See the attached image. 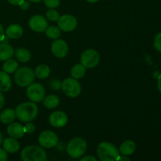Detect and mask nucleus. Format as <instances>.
I'll use <instances>...</instances> for the list:
<instances>
[{
  "label": "nucleus",
  "mask_w": 161,
  "mask_h": 161,
  "mask_svg": "<svg viewBox=\"0 0 161 161\" xmlns=\"http://www.w3.org/2000/svg\"><path fill=\"white\" fill-rule=\"evenodd\" d=\"M16 116L21 122L34 120L38 116V107L35 102H24L16 108Z\"/></svg>",
  "instance_id": "1"
},
{
  "label": "nucleus",
  "mask_w": 161,
  "mask_h": 161,
  "mask_svg": "<svg viewBox=\"0 0 161 161\" xmlns=\"http://www.w3.org/2000/svg\"><path fill=\"white\" fill-rule=\"evenodd\" d=\"M97 154L102 161H114L117 160L119 152L117 148L112 143L103 142L97 148Z\"/></svg>",
  "instance_id": "2"
},
{
  "label": "nucleus",
  "mask_w": 161,
  "mask_h": 161,
  "mask_svg": "<svg viewBox=\"0 0 161 161\" xmlns=\"http://www.w3.org/2000/svg\"><path fill=\"white\" fill-rule=\"evenodd\" d=\"M21 160L24 161H46L47 153L37 146H28L24 148L20 153Z\"/></svg>",
  "instance_id": "3"
},
{
  "label": "nucleus",
  "mask_w": 161,
  "mask_h": 161,
  "mask_svg": "<svg viewBox=\"0 0 161 161\" xmlns=\"http://www.w3.org/2000/svg\"><path fill=\"white\" fill-rule=\"evenodd\" d=\"M35 72L29 67H21L17 69L14 75V80L17 86L25 87L31 84L34 80Z\"/></svg>",
  "instance_id": "4"
},
{
  "label": "nucleus",
  "mask_w": 161,
  "mask_h": 161,
  "mask_svg": "<svg viewBox=\"0 0 161 161\" xmlns=\"http://www.w3.org/2000/svg\"><path fill=\"white\" fill-rule=\"evenodd\" d=\"M86 142L82 138H75L71 140L68 144L66 150L68 154L72 158H80L84 155L86 151Z\"/></svg>",
  "instance_id": "5"
},
{
  "label": "nucleus",
  "mask_w": 161,
  "mask_h": 161,
  "mask_svg": "<svg viewBox=\"0 0 161 161\" xmlns=\"http://www.w3.org/2000/svg\"><path fill=\"white\" fill-rule=\"evenodd\" d=\"M62 91L68 97H76L81 93V85L75 78H68L63 80L61 83Z\"/></svg>",
  "instance_id": "6"
},
{
  "label": "nucleus",
  "mask_w": 161,
  "mask_h": 161,
  "mask_svg": "<svg viewBox=\"0 0 161 161\" xmlns=\"http://www.w3.org/2000/svg\"><path fill=\"white\" fill-rule=\"evenodd\" d=\"M80 61L85 68L92 69L96 67L100 61V55L97 50L94 49H88L81 54Z\"/></svg>",
  "instance_id": "7"
},
{
  "label": "nucleus",
  "mask_w": 161,
  "mask_h": 161,
  "mask_svg": "<svg viewBox=\"0 0 161 161\" xmlns=\"http://www.w3.org/2000/svg\"><path fill=\"white\" fill-rule=\"evenodd\" d=\"M45 89L39 83H31L28 86L27 96L32 102H40L45 97Z\"/></svg>",
  "instance_id": "8"
},
{
  "label": "nucleus",
  "mask_w": 161,
  "mask_h": 161,
  "mask_svg": "<svg viewBox=\"0 0 161 161\" xmlns=\"http://www.w3.org/2000/svg\"><path fill=\"white\" fill-rule=\"evenodd\" d=\"M39 142L42 148H53L58 144V138L54 132L51 130H45L39 136Z\"/></svg>",
  "instance_id": "9"
},
{
  "label": "nucleus",
  "mask_w": 161,
  "mask_h": 161,
  "mask_svg": "<svg viewBox=\"0 0 161 161\" xmlns=\"http://www.w3.org/2000/svg\"><path fill=\"white\" fill-rule=\"evenodd\" d=\"M58 25L61 31L69 32L76 28L77 20L72 15L65 14L59 17L58 20Z\"/></svg>",
  "instance_id": "10"
},
{
  "label": "nucleus",
  "mask_w": 161,
  "mask_h": 161,
  "mask_svg": "<svg viewBox=\"0 0 161 161\" xmlns=\"http://www.w3.org/2000/svg\"><path fill=\"white\" fill-rule=\"evenodd\" d=\"M30 28L36 32L45 31L48 27L47 19L41 15H35L30 18L28 22Z\"/></svg>",
  "instance_id": "11"
},
{
  "label": "nucleus",
  "mask_w": 161,
  "mask_h": 161,
  "mask_svg": "<svg viewBox=\"0 0 161 161\" xmlns=\"http://www.w3.org/2000/svg\"><path fill=\"white\" fill-rule=\"evenodd\" d=\"M51 51L55 57L62 58L68 54L69 47L62 39H56L51 44Z\"/></svg>",
  "instance_id": "12"
},
{
  "label": "nucleus",
  "mask_w": 161,
  "mask_h": 161,
  "mask_svg": "<svg viewBox=\"0 0 161 161\" xmlns=\"http://www.w3.org/2000/svg\"><path fill=\"white\" fill-rule=\"evenodd\" d=\"M49 122L54 127H62L68 123V116L64 112L55 111L49 116Z\"/></svg>",
  "instance_id": "13"
},
{
  "label": "nucleus",
  "mask_w": 161,
  "mask_h": 161,
  "mask_svg": "<svg viewBox=\"0 0 161 161\" xmlns=\"http://www.w3.org/2000/svg\"><path fill=\"white\" fill-rule=\"evenodd\" d=\"M7 133L14 138H20L24 136V127L18 123H10L7 127Z\"/></svg>",
  "instance_id": "14"
},
{
  "label": "nucleus",
  "mask_w": 161,
  "mask_h": 161,
  "mask_svg": "<svg viewBox=\"0 0 161 161\" xmlns=\"http://www.w3.org/2000/svg\"><path fill=\"white\" fill-rule=\"evenodd\" d=\"M3 149L7 153H14L20 149V144L17 138H7L3 141Z\"/></svg>",
  "instance_id": "15"
},
{
  "label": "nucleus",
  "mask_w": 161,
  "mask_h": 161,
  "mask_svg": "<svg viewBox=\"0 0 161 161\" xmlns=\"http://www.w3.org/2000/svg\"><path fill=\"white\" fill-rule=\"evenodd\" d=\"M6 35L8 38L13 39H19L23 35V28L20 25L14 24L6 28Z\"/></svg>",
  "instance_id": "16"
},
{
  "label": "nucleus",
  "mask_w": 161,
  "mask_h": 161,
  "mask_svg": "<svg viewBox=\"0 0 161 161\" xmlns=\"http://www.w3.org/2000/svg\"><path fill=\"white\" fill-rule=\"evenodd\" d=\"M14 55V50L12 46L6 42L0 43V61H3L10 59Z\"/></svg>",
  "instance_id": "17"
},
{
  "label": "nucleus",
  "mask_w": 161,
  "mask_h": 161,
  "mask_svg": "<svg viewBox=\"0 0 161 161\" xmlns=\"http://www.w3.org/2000/svg\"><path fill=\"white\" fill-rule=\"evenodd\" d=\"M135 148H136L135 143L131 140H127V141L124 142L121 144L119 152L122 155L128 157V156H130L134 153V152L135 151Z\"/></svg>",
  "instance_id": "18"
},
{
  "label": "nucleus",
  "mask_w": 161,
  "mask_h": 161,
  "mask_svg": "<svg viewBox=\"0 0 161 161\" xmlns=\"http://www.w3.org/2000/svg\"><path fill=\"white\" fill-rule=\"evenodd\" d=\"M12 86L11 79L8 73L5 72H0V91L7 92Z\"/></svg>",
  "instance_id": "19"
},
{
  "label": "nucleus",
  "mask_w": 161,
  "mask_h": 161,
  "mask_svg": "<svg viewBox=\"0 0 161 161\" xmlns=\"http://www.w3.org/2000/svg\"><path fill=\"white\" fill-rule=\"evenodd\" d=\"M16 113L12 108H6L0 113V120L3 124H9L14 120Z\"/></svg>",
  "instance_id": "20"
},
{
  "label": "nucleus",
  "mask_w": 161,
  "mask_h": 161,
  "mask_svg": "<svg viewBox=\"0 0 161 161\" xmlns=\"http://www.w3.org/2000/svg\"><path fill=\"white\" fill-rule=\"evenodd\" d=\"M14 55H15L17 61H20V62H28L31 59V53H30V52L27 49L22 48V47L17 49L15 53H14Z\"/></svg>",
  "instance_id": "21"
},
{
  "label": "nucleus",
  "mask_w": 161,
  "mask_h": 161,
  "mask_svg": "<svg viewBox=\"0 0 161 161\" xmlns=\"http://www.w3.org/2000/svg\"><path fill=\"white\" fill-rule=\"evenodd\" d=\"M60 103L59 98L58 96L53 95V94H50L47 97H44L43 99V105L46 108H49V109H53V108H57Z\"/></svg>",
  "instance_id": "22"
},
{
  "label": "nucleus",
  "mask_w": 161,
  "mask_h": 161,
  "mask_svg": "<svg viewBox=\"0 0 161 161\" xmlns=\"http://www.w3.org/2000/svg\"><path fill=\"white\" fill-rule=\"evenodd\" d=\"M50 69L47 64H39L36 68V70H35V75L41 80L47 78L50 75Z\"/></svg>",
  "instance_id": "23"
},
{
  "label": "nucleus",
  "mask_w": 161,
  "mask_h": 161,
  "mask_svg": "<svg viewBox=\"0 0 161 161\" xmlns=\"http://www.w3.org/2000/svg\"><path fill=\"white\" fill-rule=\"evenodd\" d=\"M18 69V63L17 61L13 59H8L6 60V62L4 63L3 66V72H6L8 74L14 73Z\"/></svg>",
  "instance_id": "24"
},
{
  "label": "nucleus",
  "mask_w": 161,
  "mask_h": 161,
  "mask_svg": "<svg viewBox=\"0 0 161 161\" xmlns=\"http://www.w3.org/2000/svg\"><path fill=\"white\" fill-rule=\"evenodd\" d=\"M85 73H86V68L82 64H75L72 67V70H71V75L73 78L76 79V80L81 79L82 77L84 76Z\"/></svg>",
  "instance_id": "25"
},
{
  "label": "nucleus",
  "mask_w": 161,
  "mask_h": 161,
  "mask_svg": "<svg viewBox=\"0 0 161 161\" xmlns=\"http://www.w3.org/2000/svg\"><path fill=\"white\" fill-rule=\"evenodd\" d=\"M46 36L50 39H56L61 36V29L57 26L47 27L46 29Z\"/></svg>",
  "instance_id": "26"
},
{
  "label": "nucleus",
  "mask_w": 161,
  "mask_h": 161,
  "mask_svg": "<svg viewBox=\"0 0 161 161\" xmlns=\"http://www.w3.org/2000/svg\"><path fill=\"white\" fill-rule=\"evenodd\" d=\"M47 17L50 21H58L59 19V13L54 9H50L47 12Z\"/></svg>",
  "instance_id": "27"
},
{
  "label": "nucleus",
  "mask_w": 161,
  "mask_h": 161,
  "mask_svg": "<svg viewBox=\"0 0 161 161\" xmlns=\"http://www.w3.org/2000/svg\"><path fill=\"white\" fill-rule=\"evenodd\" d=\"M44 4L49 9H55L60 5V0H43Z\"/></svg>",
  "instance_id": "28"
},
{
  "label": "nucleus",
  "mask_w": 161,
  "mask_h": 161,
  "mask_svg": "<svg viewBox=\"0 0 161 161\" xmlns=\"http://www.w3.org/2000/svg\"><path fill=\"white\" fill-rule=\"evenodd\" d=\"M154 47L161 53V32L158 33L154 39Z\"/></svg>",
  "instance_id": "29"
},
{
  "label": "nucleus",
  "mask_w": 161,
  "mask_h": 161,
  "mask_svg": "<svg viewBox=\"0 0 161 161\" xmlns=\"http://www.w3.org/2000/svg\"><path fill=\"white\" fill-rule=\"evenodd\" d=\"M36 130V126L34 125L31 123L28 122V124H25L24 126V130H25V133H28V134H31L35 131Z\"/></svg>",
  "instance_id": "30"
},
{
  "label": "nucleus",
  "mask_w": 161,
  "mask_h": 161,
  "mask_svg": "<svg viewBox=\"0 0 161 161\" xmlns=\"http://www.w3.org/2000/svg\"><path fill=\"white\" fill-rule=\"evenodd\" d=\"M18 6H20V8L23 10H27V9H29L30 7V3L28 1H25V0H21V1L19 3Z\"/></svg>",
  "instance_id": "31"
},
{
  "label": "nucleus",
  "mask_w": 161,
  "mask_h": 161,
  "mask_svg": "<svg viewBox=\"0 0 161 161\" xmlns=\"http://www.w3.org/2000/svg\"><path fill=\"white\" fill-rule=\"evenodd\" d=\"M7 159V152L4 149H0V161H6Z\"/></svg>",
  "instance_id": "32"
},
{
  "label": "nucleus",
  "mask_w": 161,
  "mask_h": 161,
  "mask_svg": "<svg viewBox=\"0 0 161 161\" xmlns=\"http://www.w3.org/2000/svg\"><path fill=\"white\" fill-rule=\"evenodd\" d=\"M50 85H51V87L53 88V90H58L61 86V83H60L58 80H53V81L51 82V83H50Z\"/></svg>",
  "instance_id": "33"
},
{
  "label": "nucleus",
  "mask_w": 161,
  "mask_h": 161,
  "mask_svg": "<svg viewBox=\"0 0 161 161\" xmlns=\"http://www.w3.org/2000/svg\"><path fill=\"white\" fill-rule=\"evenodd\" d=\"M80 160L81 161H97V158H95L94 157H93V156H86V157H82L81 159H80Z\"/></svg>",
  "instance_id": "34"
},
{
  "label": "nucleus",
  "mask_w": 161,
  "mask_h": 161,
  "mask_svg": "<svg viewBox=\"0 0 161 161\" xmlns=\"http://www.w3.org/2000/svg\"><path fill=\"white\" fill-rule=\"evenodd\" d=\"M4 104H5V97L4 96H3V93L0 91V110L3 108Z\"/></svg>",
  "instance_id": "35"
},
{
  "label": "nucleus",
  "mask_w": 161,
  "mask_h": 161,
  "mask_svg": "<svg viewBox=\"0 0 161 161\" xmlns=\"http://www.w3.org/2000/svg\"><path fill=\"white\" fill-rule=\"evenodd\" d=\"M4 38H5L4 29H3V27L2 26V25H0V42H3Z\"/></svg>",
  "instance_id": "36"
},
{
  "label": "nucleus",
  "mask_w": 161,
  "mask_h": 161,
  "mask_svg": "<svg viewBox=\"0 0 161 161\" xmlns=\"http://www.w3.org/2000/svg\"><path fill=\"white\" fill-rule=\"evenodd\" d=\"M7 1L12 5H18L21 0H7Z\"/></svg>",
  "instance_id": "37"
},
{
  "label": "nucleus",
  "mask_w": 161,
  "mask_h": 161,
  "mask_svg": "<svg viewBox=\"0 0 161 161\" xmlns=\"http://www.w3.org/2000/svg\"><path fill=\"white\" fill-rule=\"evenodd\" d=\"M157 87H158L159 91L161 93V75L158 77V82H157Z\"/></svg>",
  "instance_id": "38"
},
{
  "label": "nucleus",
  "mask_w": 161,
  "mask_h": 161,
  "mask_svg": "<svg viewBox=\"0 0 161 161\" xmlns=\"http://www.w3.org/2000/svg\"><path fill=\"white\" fill-rule=\"evenodd\" d=\"M86 1L89 2V3H97V2H98L99 0H86Z\"/></svg>",
  "instance_id": "39"
},
{
  "label": "nucleus",
  "mask_w": 161,
  "mask_h": 161,
  "mask_svg": "<svg viewBox=\"0 0 161 161\" xmlns=\"http://www.w3.org/2000/svg\"><path fill=\"white\" fill-rule=\"evenodd\" d=\"M28 1L31 2V3H39V2L42 1V0H28Z\"/></svg>",
  "instance_id": "40"
},
{
  "label": "nucleus",
  "mask_w": 161,
  "mask_h": 161,
  "mask_svg": "<svg viewBox=\"0 0 161 161\" xmlns=\"http://www.w3.org/2000/svg\"><path fill=\"white\" fill-rule=\"evenodd\" d=\"M2 142H3V135L0 133V145L2 144Z\"/></svg>",
  "instance_id": "41"
}]
</instances>
